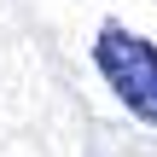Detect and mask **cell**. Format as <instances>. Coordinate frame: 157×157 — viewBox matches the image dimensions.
<instances>
[{
    "label": "cell",
    "mask_w": 157,
    "mask_h": 157,
    "mask_svg": "<svg viewBox=\"0 0 157 157\" xmlns=\"http://www.w3.org/2000/svg\"><path fill=\"white\" fill-rule=\"evenodd\" d=\"M93 64H99V76L111 82V93H117L140 122L157 128V47L151 41L134 35V29H122V23H105L99 41H93Z\"/></svg>",
    "instance_id": "cell-1"
}]
</instances>
